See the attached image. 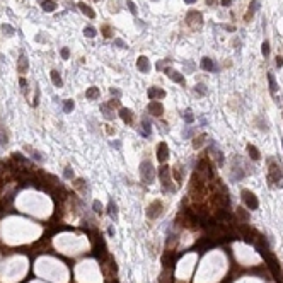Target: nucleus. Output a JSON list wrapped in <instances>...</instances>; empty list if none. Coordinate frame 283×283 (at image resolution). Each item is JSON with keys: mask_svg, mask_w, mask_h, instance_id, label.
Here are the masks:
<instances>
[{"mask_svg": "<svg viewBox=\"0 0 283 283\" xmlns=\"http://www.w3.org/2000/svg\"><path fill=\"white\" fill-rule=\"evenodd\" d=\"M140 174H142V179L145 181L147 184H152L155 179V169H154V164L150 160H144L140 164Z\"/></svg>", "mask_w": 283, "mask_h": 283, "instance_id": "nucleus-1", "label": "nucleus"}, {"mask_svg": "<svg viewBox=\"0 0 283 283\" xmlns=\"http://www.w3.org/2000/svg\"><path fill=\"white\" fill-rule=\"evenodd\" d=\"M268 162H269L268 181L271 184L280 183V181H281V177H283V171H281V167H280V164H276V162H273V160H268Z\"/></svg>", "mask_w": 283, "mask_h": 283, "instance_id": "nucleus-2", "label": "nucleus"}, {"mask_svg": "<svg viewBox=\"0 0 283 283\" xmlns=\"http://www.w3.org/2000/svg\"><path fill=\"white\" fill-rule=\"evenodd\" d=\"M159 177H160L162 186H164L166 191H171V193L176 191V188L171 184V171H169V167H167V166H162L160 169H159Z\"/></svg>", "mask_w": 283, "mask_h": 283, "instance_id": "nucleus-3", "label": "nucleus"}, {"mask_svg": "<svg viewBox=\"0 0 283 283\" xmlns=\"http://www.w3.org/2000/svg\"><path fill=\"white\" fill-rule=\"evenodd\" d=\"M242 201L244 205L247 206L249 210H257V206H259V201H257L256 195H254L253 191H249V189H242Z\"/></svg>", "mask_w": 283, "mask_h": 283, "instance_id": "nucleus-4", "label": "nucleus"}, {"mask_svg": "<svg viewBox=\"0 0 283 283\" xmlns=\"http://www.w3.org/2000/svg\"><path fill=\"white\" fill-rule=\"evenodd\" d=\"M162 210H164V205H162L160 200H155L154 203H150V206L147 208V217L150 220H155L162 215Z\"/></svg>", "mask_w": 283, "mask_h": 283, "instance_id": "nucleus-5", "label": "nucleus"}, {"mask_svg": "<svg viewBox=\"0 0 283 283\" xmlns=\"http://www.w3.org/2000/svg\"><path fill=\"white\" fill-rule=\"evenodd\" d=\"M157 159L160 162H166L167 159H169V147H167L166 142H160L157 147Z\"/></svg>", "mask_w": 283, "mask_h": 283, "instance_id": "nucleus-6", "label": "nucleus"}, {"mask_svg": "<svg viewBox=\"0 0 283 283\" xmlns=\"http://www.w3.org/2000/svg\"><path fill=\"white\" fill-rule=\"evenodd\" d=\"M164 74L167 75V77L171 79V80H174L176 84H183L184 85V77H183V74H179L177 70H174V68H166L164 70Z\"/></svg>", "mask_w": 283, "mask_h": 283, "instance_id": "nucleus-7", "label": "nucleus"}, {"mask_svg": "<svg viewBox=\"0 0 283 283\" xmlns=\"http://www.w3.org/2000/svg\"><path fill=\"white\" fill-rule=\"evenodd\" d=\"M148 113L157 116V118H160L162 114H164V106H162L159 101H152V103L148 104Z\"/></svg>", "mask_w": 283, "mask_h": 283, "instance_id": "nucleus-8", "label": "nucleus"}, {"mask_svg": "<svg viewBox=\"0 0 283 283\" xmlns=\"http://www.w3.org/2000/svg\"><path fill=\"white\" fill-rule=\"evenodd\" d=\"M136 68H138L142 74H148V72H150V62H148L147 56H138V60H136Z\"/></svg>", "mask_w": 283, "mask_h": 283, "instance_id": "nucleus-9", "label": "nucleus"}, {"mask_svg": "<svg viewBox=\"0 0 283 283\" xmlns=\"http://www.w3.org/2000/svg\"><path fill=\"white\" fill-rule=\"evenodd\" d=\"M152 133V123L147 116H142V128H140V135L142 136H150Z\"/></svg>", "mask_w": 283, "mask_h": 283, "instance_id": "nucleus-10", "label": "nucleus"}, {"mask_svg": "<svg viewBox=\"0 0 283 283\" xmlns=\"http://www.w3.org/2000/svg\"><path fill=\"white\" fill-rule=\"evenodd\" d=\"M148 97L152 101H159V99H164L166 97V91H162L159 87H150L148 89Z\"/></svg>", "mask_w": 283, "mask_h": 283, "instance_id": "nucleus-11", "label": "nucleus"}, {"mask_svg": "<svg viewBox=\"0 0 283 283\" xmlns=\"http://www.w3.org/2000/svg\"><path fill=\"white\" fill-rule=\"evenodd\" d=\"M119 118H121L126 125H131L133 123V111L126 109V107H119Z\"/></svg>", "mask_w": 283, "mask_h": 283, "instance_id": "nucleus-12", "label": "nucleus"}, {"mask_svg": "<svg viewBox=\"0 0 283 283\" xmlns=\"http://www.w3.org/2000/svg\"><path fill=\"white\" fill-rule=\"evenodd\" d=\"M27 67H29V62H27L26 55H21V58H19V62H17L19 74H26V72H27Z\"/></svg>", "mask_w": 283, "mask_h": 283, "instance_id": "nucleus-13", "label": "nucleus"}, {"mask_svg": "<svg viewBox=\"0 0 283 283\" xmlns=\"http://www.w3.org/2000/svg\"><path fill=\"white\" fill-rule=\"evenodd\" d=\"M79 9H80V10H82V12H84V14H85V15H87V17H89V19H94V17H96V12L92 10V9H91V7H89V5H87V4H84V2H80V4H79Z\"/></svg>", "mask_w": 283, "mask_h": 283, "instance_id": "nucleus-14", "label": "nucleus"}, {"mask_svg": "<svg viewBox=\"0 0 283 283\" xmlns=\"http://www.w3.org/2000/svg\"><path fill=\"white\" fill-rule=\"evenodd\" d=\"M51 82H53V85L55 87H62L63 85V80H62V77H60V72L58 70H51Z\"/></svg>", "mask_w": 283, "mask_h": 283, "instance_id": "nucleus-15", "label": "nucleus"}, {"mask_svg": "<svg viewBox=\"0 0 283 283\" xmlns=\"http://www.w3.org/2000/svg\"><path fill=\"white\" fill-rule=\"evenodd\" d=\"M26 150L29 152V154H31V157H33L36 162H43V160H44V157L41 155V152H38L36 148H33V147H29V145H26Z\"/></svg>", "mask_w": 283, "mask_h": 283, "instance_id": "nucleus-16", "label": "nucleus"}, {"mask_svg": "<svg viewBox=\"0 0 283 283\" xmlns=\"http://www.w3.org/2000/svg\"><path fill=\"white\" fill-rule=\"evenodd\" d=\"M101 111L104 113V118H106V119H114V116H116L114 111L109 107V104H101Z\"/></svg>", "mask_w": 283, "mask_h": 283, "instance_id": "nucleus-17", "label": "nucleus"}, {"mask_svg": "<svg viewBox=\"0 0 283 283\" xmlns=\"http://www.w3.org/2000/svg\"><path fill=\"white\" fill-rule=\"evenodd\" d=\"M85 97L91 101H96L97 97H99V89L97 87H89L87 91H85Z\"/></svg>", "mask_w": 283, "mask_h": 283, "instance_id": "nucleus-18", "label": "nucleus"}, {"mask_svg": "<svg viewBox=\"0 0 283 283\" xmlns=\"http://www.w3.org/2000/svg\"><path fill=\"white\" fill-rule=\"evenodd\" d=\"M41 7H43L44 12H53V10H56V4L53 2V0H43Z\"/></svg>", "mask_w": 283, "mask_h": 283, "instance_id": "nucleus-19", "label": "nucleus"}, {"mask_svg": "<svg viewBox=\"0 0 283 283\" xmlns=\"http://www.w3.org/2000/svg\"><path fill=\"white\" fill-rule=\"evenodd\" d=\"M107 213H109V217L113 218V220H116V217H118V206H116V203L111 200L109 201V205H107Z\"/></svg>", "mask_w": 283, "mask_h": 283, "instance_id": "nucleus-20", "label": "nucleus"}, {"mask_svg": "<svg viewBox=\"0 0 283 283\" xmlns=\"http://www.w3.org/2000/svg\"><path fill=\"white\" fill-rule=\"evenodd\" d=\"M198 22V24H201V14H200V12H189V14H188V22H189V24H191V22Z\"/></svg>", "mask_w": 283, "mask_h": 283, "instance_id": "nucleus-21", "label": "nucleus"}, {"mask_svg": "<svg viewBox=\"0 0 283 283\" xmlns=\"http://www.w3.org/2000/svg\"><path fill=\"white\" fill-rule=\"evenodd\" d=\"M201 68H203V70H206V72H210V70H213V62H212V58L205 56V58L201 60Z\"/></svg>", "mask_w": 283, "mask_h": 283, "instance_id": "nucleus-22", "label": "nucleus"}, {"mask_svg": "<svg viewBox=\"0 0 283 283\" xmlns=\"http://www.w3.org/2000/svg\"><path fill=\"white\" fill-rule=\"evenodd\" d=\"M247 152H249V155H251L253 160H257V159H259V150H257L254 145H247Z\"/></svg>", "mask_w": 283, "mask_h": 283, "instance_id": "nucleus-23", "label": "nucleus"}, {"mask_svg": "<svg viewBox=\"0 0 283 283\" xmlns=\"http://www.w3.org/2000/svg\"><path fill=\"white\" fill-rule=\"evenodd\" d=\"M205 140H206V135H205V133H201V135H200L198 138L193 140V147H195V148H200L203 144H205Z\"/></svg>", "mask_w": 283, "mask_h": 283, "instance_id": "nucleus-24", "label": "nucleus"}, {"mask_svg": "<svg viewBox=\"0 0 283 283\" xmlns=\"http://www.w3.org/2000/svg\"><path fill=\"white\" fill-rule=\"evenodd\" d=\"M268 80H269V91H271V94H275L276 92V82H275V77H273L271 72H268Z\"/></svg>", "mask_w": 283, "mask_h": 283, "instance_id": "nucleus-25", "label": "nucleus"}, {"mask_svg": "<svg viewBox=\"0 0 283 283\" xmlns=\"http://www.w3.org/2000/svg\"><path fill=\"white\" fill-rule=\"evenodd\" d=\"M7 145V133H5V128H0V147Z\"/></svg>", "mask_w": 283, "mask_h": 283, "instance_id": "nucleus-26", "label": "nucleus"}, {"mask_svg": "<svg viewBox=\"0 0 283 283\" xmlns=\"http://www.w3.org/2000/svg\"><path fill=\"white\" fill-rule=\"evenodd\" d=\"M63 111H65V113H70V111H74V101L67 99L65 103H63Z\"/></svg>", "mask_w": 283, "mask_h": 283, "instance_id": "nucleus-27", "label": "nucleus"}, {"mask_svg": "<svg viewBox=\"0 0 283 283\" xmlns=\"http://www.w3.org/2000/svg\"><path fill=\"white\" fill-rule=\"evenodd\" d=\"M126 5H128L130 12H131L133 15H136V14H138V9H136V5H135V2H133V0H126Z\"/></svg>", "mask_w": 283, "mask_h": 283, "instance_id": "nucleus-28", "label": "nucleus"}, {"mask_svg": "<svg viewBox=\"0 0 283 283\" xmlns=\"http://www.w3.org/2000/svg\"><path fill=\"white\" fill-rule=\"evenodd\" d=\"M84 34H85L87 38H96V34H97V33H96V29H94V27L87 26V27L84 29Z\"/></svg>", "mask_w": 283, "mask_h": 283, "instance_id": "nucleus-29", "label": "nucleus"}, {"mask_svg": "<svg viewBox=\"0 0 283 283\" xmlns=\"http://www.w3.org/2000/svg\"><path fill=\"white\" fill-rule=\"evenodd\" d=\"M103 36L104 38H111V36H113V29H111V26H107V24H104V26H103Z\"/></svg>", "mask_w": 283, "mask_h": 283, "instance_id": "nucleus-30", "label": "nucleus"}, {"mask_svg": "<svg viewBox=\"0 0 283 283\" xmlns=\"http://www.w3.org/2000/svg\"><path fill=\"white\" fill-rule=\"evenodd\" d=\"M257 9H259V0H253L249 4V14L253 15V12H256Z\"/></svg>", "mask_w": 283, "mask_h": 283, "instance_id": "nucleus-31", "label": "nucleus"}, {"mask_svg": "<svg viewBox=\"0 0 283 283\" xmlns=\"http://www.w3.org/2000/svg\"><path fill=\"white\" fill-rule=\"evenodd\" d=\"M183 118H184V121H186V123H193V121H195V116H193V113H191L189 109H188L186 113H184V116H183Z\"/></svg>", "mask_w": 283, "mask_h": 283, "instance_id": "nucleus-32", "label": "nucleus"}, {"mask_svg": "<svg viewBox=\"0 0 283 283\" xmlns=\"http://www.w3.org/2000/svg\"><path fill=\"white\" fill-rule=\"evenodd\" d=\"M63 177L65 179H74V171L70 169V167H65L63 169Z\"/></svg>", "mask_w": 283, "mask_h": 283, "instance_id": "nucleus-33", "label": "nucleus"}, {"mask_svg": "<svg viewBox=\"0 0 283 283\" xmlns=\"http://www.w3.org/2000/svg\"><path fill=\"white\" fill-rule=\"evenodd\" d=\"M261 51H263V55H265V56L269 55V43H268V41H265V43L261 44Z\"/></svg>", "mask_w": 283, "mask_h": 283, "instance_id": "nucleus-34", "label": "nucleus"}, {"mask_svg": "<svg viewBox=\"0 0 283 283\" xmlns=\"http://www.w3.org/2000/svg\"><path fill=\"white\" fill-rule=\"evenodd\" d=\"M92 208H94V212H96V213H101V212H103V205H101V201H94L92 203Z\"/></svg>", "mask_w": 283, "mask_h": 283, "instance_id": "nucleus-35", "label": "nucleus"}, {"mask_svg": "<svg viewBox=\"0 0 283 283\" xmlns=\"http://www.w3.org/2000/svg\"><path fill=\"white\" fill-rule=\"evenodd\" d=\"M195 91H198V94L205 96V94H206V87H205V84H198V85H196V89H195Z\"/></svg>", "mask_w": 283, "mask_h": 283, "instance_id": "nucleus-36", "label": "nucleus"}, {"mask_svg": "<svg viewBox=\"0 0 283 283\" xmlns=\"http://www.w3.org/2000/svg\"><path fill=\"white\" fill-rule=\"evenodd\" d=\"M60 55H62V58H63V60H68V56H70V50H68V48H62V50H60Z\"/></svg>", "mask_w": 283, "mask_h": 283, "instance_id": "nucleus-37", "label": "nucleus"}, {"mask_svg": "<svg viewBox=\"0 0 283 283\" xmlns=\"http://www.w3.org/2000/svg\"><path fill=\"white\" fill-rule=\"evenodd\" d=\"M2 31H4V33H7V34H14V27L9 26V24H4V26H2Z\"/></svg>", "mask_w": 283, "mask_h": 283, "instance_id": "nucleus-38", "label": "nucleus"}, {"mask_svg": "<svg viewBox=\"0 0 283 283\" xmlns=\"http://www.w3.org/2000/svg\"><path fill=\"white\" fill-rule=\"evenodd\" d=\"M193 133H195V128H188L186 131L183 133V138H189V136H191Z\"/></svg>", "mask_w": 283, "mask_h": 283, "instance_id": "nucleus-39", "label": "nucleus"}, {"mask_svg": "<svg viewBox=\"0 0 283 283\" xmlns=\"http://www.w3.org/2000/svg\"><path fill=\"white\" fill-rule=\"evenodd\" d=\"M114 44H116V46H119V48H126L125 41H123V39H119V38H116V39H114Z\"/></svg>", "mask_w": 283, "mask_h": 283, "instance_id": "nucleus-40", "label": "nucleus"}, {"mask_svg": "<svg viewBox=\"0 0 283 283\" xmlns=\"http://www.w3.org/2000/svg\"><path fill=\"white\" fill-rule=\"evenodd\" d=\"M19 84H21V89H22V91L26 92V89H27V87H26V85H27L26 79H22V77H21V79H19Z\"/></svg>", "mask_w": 283, "mask_h": 283, "instance_id": "nucleus-41", "label": "nucleus"}, {"mask_svg": "<svg viewBox=\"0 0 283 283\" xmlns=\"http://www.w3.org/2000/svg\"><path fill=\"white\" fill-rule=\"evenodd\" d=\"M109 107H119V101H118V99H111L109 101Z\"/></svg>", "mask_w": 283, "mask_h": 283, "instance_id": "nucleus-42", "label": "nucleus"}, {"mask_svg": "<svg viewBox=\"0 0 283 283\" xmlns=\"http://www.w3.org/2000/svg\"><path fill=\"white\" fill-rule=\"evenodd\" d=\"M109 92L113 94V96H116V97H119V96H121V92L118 91V89H114V87H111V91H109Z\"/></svg>", "mask_w": 283, "mask_h": 283, "instance_id": "nucleus-43", "label": "nucleus"}, {"mask_svg": "<svg viewBox=\"0 0 283 283\" xmlns=\"http://www.w3.org/2000/svg\"><path fill=\"white\" fill-rule=\"evenodd\" d=\"M281 65H283V58H281V56H276V67L280 68Z\"/></svg>", "mask_w": 283, "mask_h": 283, "instance_id": "nucleus-44", "label": "nucleus"}, {"mask_svg": "<svg viewBox=\"0 0 283 283\" xmlns=\"http://www.w3.org/2000/svg\"><path fill=\"white\" fill-rule=\"evenodd\" d=\"M111 147H114V148H119V147H121V144H119V140H114L113 144H111Z\"/></svg>", "mask_w": 283, "mask_h": 283, "instance_id": "nucleus-45", "label": "nucleus"}, {"mask_svg": "<svg viewBox=\"0 0 283 283\" xmlns=\"http://www.w3.org/2000/svg\"><path fill=\"white\" fill-rule=\"evenodd\" d=\"M230 4H232V0H222V5L224 7H230Z\"/></svg>", "mask_w": 283, "mask_h": 283, "instance_id": "nucleus-46", "label": "nucleus"}, {"mask_svg": "<svg viewBox=\"0 0 283 283\" xmlns=\"http://www.w3.org/2000/svg\"><path fill=\"white\" fill-rule=\"evenodd\" d=\"M166 62H167V60H166ZM166 62H160V63H157V65H155V68H159V70H160L162 67H164V63H166Z\"/></svg>", "mask_w": 283, "mask_h": 283, "instance_id": "nucleus-47", "label": "nucleus"}, {"mask_svg": "<svg viewBox=\"0 0 283 283\" xmlns=\"http://www.w3.org/2000/svg\"><path fill=\"white\" fill-rule=\"evenodd\" d=\"M215 2H217V0H206V4H208V5H213Z\"/></svg>", "mask_w": 283, "mask_h": 283, "instance_id": "nucleus-48", "label": "nucleus"}, {"mask_svg": "<svg viewBox=\"0 0 283 283\" xmlns=\"http://www.w3.org/2000/svg\"><path fill=\"white\" fill-rule=\"evenodd\" d=\"M184 2H186V4H195L196 0H184Z\"/></svg>", "mask_w": 283, "mask_h": 283, "instance_id": "nucleus-49", "label": "nucleus"}, {"mask_svg": "<svg viewBox=\"0 0 283 283\" xmlns=\"http://www.w3.org/2000/svg\"><path fill=\"white\" fill-rule=\"evenodd\" d=\"M281 145H283V140H281Z\"/></svg>", "mask_w": 283, "mask_h": 283, "instance_id": "nucleus-50", "label": "nucleus"}, {"mask_svg": "<svg viewBox=\"0 0 283 283\" xmlns=\"http://www.w3.org/2000/svg\"><path fill=\"white\" fill-rule=\"evenodd\" d=\"M281 116H283V114H281Z\"/></svg>", "mask_w": 283, "mask_h": 283, "instance_id": "nucleus-51", "label": "nucleus"}]
</instances>
